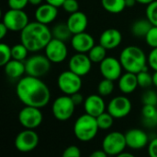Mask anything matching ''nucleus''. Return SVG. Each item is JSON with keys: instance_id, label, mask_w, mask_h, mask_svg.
Returning a JSON list of instances; mask_svg holds the SVG:
<instances>
[{"instance_id": "1", "label": "nucleus", "mask_w": 157, "mask_h": 157, "mask_svg": "<svg viewBox=\"0 0 157 157\" xmlns=\"http://www.w3.org/2000/svg\"><path fill=\"white\" fill-rule=\"evenodd\" d=\"M16 93L23 105L38 108L46 106L51 99L50 89L40 78L29 75L22 77L18 81Z\"/></svg>"}, {"instance_id": "2", "label": "nucleus", "mask_w": 157, "mask_h": 157, "mask_svg": "<svg viewBox=\"0 0 157 157\" xmlns=\"http://www.w3.org/2000/svg\"><path fill=\"white\" fill-rule=\"evenodd\" d=\"M52 38V31L48 25L37 20L29 22L20 31V43H22L29 52H38L44 49Z\"/></svg>"}, {"instance_id": "3", "label": "nucleus", "mask_w": 157, "mask_h": 157, "mask_svg": "<svg viewBox=\"0 0 157 157\" xmlns=\"http://www.w3.org/2000/svg\"><path fill=\"white\" fill-rule=\"evenodd\" d=\"M120 61L127 72L139 73L147 68V57L144 50L135 45L126 46L120 55Z\"/></svg>"}, {"instance_id": "4", "label": "nucleus", "mask_w": 157, "mask_h": 157, "mask_svg": "<svg viewBox=\"0 0 157 157\" xmlns=\"http://www.w3.org/2000/svg\"><path fill=\"white\" fill-rule=\"evenodd\" d=\"M99 130L97 118L88 114L80 116L75 122L74 133L76 139L83 143L92 141Z\"/></svg>"}, {"instance_id": "5", "label": "nucleus", "mask_w": 157, "mask_h": 157, "mask_svg": "<svg viewBox=\"0 0 157 157\" xmlns=\"http://www.w3.org/2000/svg\"><path fill=\"white\" fill-rule=\"evenodd\" d=\"M75 106L70 95L59 96L52 103V115L59 121H66L74 115Z\"/></svg>"}, {"instance_id": "6", "label": "nucleus", "mask_w": 157, "mask_h": 157, "mask_svg": "<svg viewBox=\"0 0 157 157\" xmlns=\"http://www.w3.org/2000/svg\"><path fill=\"white\" fill-rule=\"evenodd\" d=\"M51 64L52 62L48 59L46 56H31L25 61L26 74L36 78H41L49 72L51 68Z\"/></svg>"}, {"instance_id": "7", "label": "nucleus", "mask_w": 157, "mask_h": 157, "mask_svg": "<svg viewBox=\"0 0 157 157\" xmlns=\"http://www.w3.org/2000/svg\"><path fill=\"white\" fill-rule=\"evenodd\" d=\"M82 77L69 70L63 71L57 80V84L62 93L66 95H72L80 92L82 88Z\"/></svg>"}, {"instance_id": "8", "label": "nucleus", "mask_w": 157, "mask_h": 157, "mask_svg": "<svg viewBox=\"0 0 157 157\" xmlns=\"http://www.w3.org/2000/svg\"><path fill=\"white\" fill-rule=\"evenodd\" d=\"M127 147L125 134L119 131L109 132L102 142V149L110 156H117L124 152Z\"/></svg>"}, {"instance_id": "9", "label": "nucleus", "mask_w": 157, "mask_h": 157, "mask_svg": "<svg viewBox=\"0 0 157 157\" xmlns=\"http://www.w3.org/2000/svg\"><path fill=\"white\" fill-rule=\"evenodd\" d=\"M2 22L11 31H21L29 23V17L23 9L9 8L5 12Z\"/></svg>"}, {"instance_id": "10", "label": "nucleus", "mask_w": 157, "mask_h": 157, "mask_svg": "<svg viewBox=\"0 0 157 157\" xmlns=\"http://www.w3.org/2000/svg\"><path fill=\"white\" fill-rule=\"evenodd\" d=\"M43 120L40 108L25 105L18 113V121L22 127L28 130L37 129Z\"/></svg>"}, {"instance_id": "11", "label": "nucleus", "mask_w": 157, "mask_h": 157, "mask_svg": "<svg viewBox=\"0 0 157 157\" xmlns=\"http://www.w3.org/2000/svg\"><path fill=\"white\" fill-rule=\"evenodd\" d=\"M39 141V135L34 130L25 129L17 135L15 139V147L21 153H29L38 146Z\"/></svg>"}, {"instance_id": "12", "label": "nucleus", "mask_w": 157, "mask_h": 157, "mask_svg": "<svg viewBox=\"0 0 157 157\" xmlns=\"http://www.w3.org/2000/svg\"><path fill=\"white\" fill-rule=\"evenodd\" d=\"M45 56L52 63H62L63 62L68 55V49L65 42L52 38L49 43L44 48Z\"/></svg>"}, {"instance_id": "13", "label": "nucleus", "mask_w": 157, "mask_h": 157, "mask_svg": "<svg viewBox=\"0 0 157 157\" xmlns=\"http://www.w3.org/2000/svg\"><path fill=\"white\" fill-rule=\"evenodd\" d=\"M107 111L114 118H123L131 113L132 103L126 96H116L109 101L107 106Z\"/></svg>"}, {"instance_id": "14", "label": "nucleus", "mask_w": 157, "mask_h": 157, "mask_svg": "<svg viewBox=\"0 0 157 157\" xmlns=\"http://www.w3.org/2000/svg\"><path fill=\"white\" fill-rule=\"evenodd\" d=\"M122 66L120 59L113 56H107L100 64L99 70L103 78L117 81L122 75Z\"/></svg>"}, {"instance_id": "15", "label": "nucleus", "mask_w": 157, "mask_h": 157, "mask_svg": "<svg viewBox=\"0 0 157 157\" xmlns=\"http://www.w3.org/2000/svg\"><path fill=\"white\" fill-rule=\"evenodd\" d=\"M69 69L80 77L87 75L92 68V61L88 55L85 53H76L69 60Z\"/></svg>"}, {"instance_id": "16", "label": "nucleus", "mask_w": 157, "mask_h": 157, "mask_svg": "<svg viewBox=\"0 0 157 157\" xmlns=\"http://www.w3.org/2000/svg\"><path fill=\"white\" fill-rule=\"evenodd\" d=\"M127 147L132 150H141L149 144V138L145 131L140 129H132L125 133Z\"/></svg>"}, {"instance_id": "17", "label": "nucleus", "mask_w": 157, "mask_h": 157, "mask_svg": "<svg viewBox=\"0 0 157 157\" xmlns=\"http://www.w3.org/2000/svg\"><path fill=\"white\" fill-rule=\"evenodd\" d=\"M85 112L92 117H98L106 110V104L100 94H90L84 102Z\"/></svg>"}, {"instance_id": "18", "label": "nucleus", "mask_w": 157, "mask_h": 157, "mask_svg": "<svg viewBox=\"0 0 157 157\" xmlns=\"http://www.w3.org/2000/svg\"><path fill=\"white\" fill-rule=\"evenodd\" d=\"M71 44L73 49L77 53L86 54L95 45V40L91 34L83 31L73 35L71 39Z\"/></svg>"}, {"instance_id": "19", "label": "nucleus", "mask_w": 157, "mask_h": 157, "mask_svg": "<svg viewBox=\"0 0 157 157\" xmlns=\"http://www.w3.org/2000/svg\"><path fill=\"white\" fill-rule=\"evenodd\" d=\"M122 41L121 32L115 28H109L105 30L99 37V44L105 47L107 50H112L117 48Z\"/></svg>"}, {"instance_id": "20", "label": "nucleus", "mask_w": 157, "mask_h": 157, "mask_svg": "<svg viewBox=\"0 0 157 157\" xmlns=\"http://www.w3.org/2000/svg\"><path fill=\"white\" fill-rule=\"evenodd\" d=\"M57 15H58V7L47 2L38 6L35 11L36 20L46 25L54 21V19L57 18Z\"/></svg>"}, {"instance_id": "21", "label": "nucleus", "mask_w": 157, "mask_h": 157, "mask_svg": "<svg viewBox=\"0 0 157 157\" xmlns=\"http://www.w3.org/2000/svg\"><path fill=\"white\" fill-rule=\"evenodd\" d=\"M66 23L71 32L74 35L76 33L86 31L87 25H88V19H87V16L84 12L78 10L75 13L70 14V16L67 19Z\"/></svg>"}, {"instance_id": "22", "label": "nucleus", "mask_w": 157, "mask_h": 157, "mask_svg": "<svg viewBox=\"0 0 157 157\" xmlns=\"http://www.w3.org/2000/svg\"><path fill=\"white\" fill-rule=\"evenodd\" d=\"M139 86L137 81V75L132 72H125L119 79V88L121 93L130 94L133 93Z\"/></svg>"}, {"instance_id": "23", "label": "nucleus", "mask_w": 157, "mask_h": 157, "mask_svg": "<svg viewBox=\"0 0 157 157\" xmlns=\"http://www.w3.org/2000/svg\"><path fill=\"white\" fill-rule=\"evenodd\" d=\"M4 69L6 75L10 79H19L22 77V75H24V73H26L25 62L11 59L4 66Z\"/></svg>"}, {"instance_id": "24", "label": "nucleus", "mask_w": 157, "mask_h": 157, "mask_svg": "<svg viewBox=\"0 0 157 157\" xmlns=\"http://www.w3.org/2000/svg\"><path fill=\"white\" fill-rule=\"evenodd\" d=\"M143 121L148 128L157 126V108L155 105H144L142 109Z\"/></svg>"}, {"instance_id": "25", "label": "nucleus", "mask_w": 157, "mask_h": 157, "mask_svg": "<svg viewBox=\"0 0 157 157\" xmlns=\"http://www.w3.org/2000/svg\"><path fill=\"white\" fill-rule=\"evenodd\" d=\"M152 26H153L152 23L147 19H137L132 23V28H131V31L136 37L145 38L146 34L148 33V31H150Z\"/></svg>"}, {"instance_id": "26", "label": "nucleus", "mask_w": 157, "mask_h": 157, "mask_svg": "<svg viewBox=\"0 0 157 157\" xmlns=\"http://www.w3.org/2000/svg\"><path fill=\"white\" fill-rule=\"evenodd\" d=\"M52 38H55L63 42H66L69 40L71 41L73 37V33L68 28L66 22H61L53 26L52 30Z\"/></svg>"}, {"instance_id": "27", "label": "nucleus", "mask_w": 157, "mask_h": 157, "mask_svg": "<svg viewBox=\"0 0 157 157\" xmlns=\"http://www.w3.org/2000/svg\"><path fill=\"white\" fill-rule=\"evenodd\" d=\"M101 5L106 11L111 14H119L126 7L125 0H101Z\"/></svg>"}, {"instance_id": "28", "label": "nucleus", "mask_w": 157, "mask_h": 157, "mask_svg": "<svg viewBox=\"0 0 157 157\" xmlns=\"http://www.w3.org/2000/svg\"><path fill=\"white\" fill-rule=\"evenodd\" d=\"M87 55L90 60L92 61V63L100 64L107 57V49L99 43L95 44L87 53Z\"/></svg>"}, {"instance_id": "29", "label": "nucleus", "mask_w": 157, "mask_h": 157, "mask_svg": "<svg viewBox=\"0 0 157 157\" xmlns=\"http://www.w3.org/2000/svg\"><path fill=\"white\" fill-rule=\"evenodd\" d=\"M29 49L22 43H17L11 47V54L12 59L19 60V61H26L29 54Z\"/></svg>"}, {"instance_id": "30", "label": "nucleus", "mask_w": 157, "mask_h": 157, "mask_svg": "<svg viewBox=\"0 0 157 157\" xmlns=\"http://www.w3.org/2000/svg\"><path fill=\"white\" fill-rule=\"evenodd\" d=\"M96 118H97V122H98L99 130H107L112 127L113 122H114V118L108 111L102 113L101 115H99Z\"/></svg>"}, {"instance_id": "31", "label": "nucleus", "mask_w": 157, "mask_h": 157, "mask_svg": "<svg viewBox=\"0 0 157 157\" xmlns=\"http://www.w3.org/2000/svg\"><path fill=\"white\" fill-rule=\"evenodd\" d=\"M113 91H114V82H113V81L104 78L98 83V94H100L101 96H103V97L104 96H109L113 93Z\"/></svg>"}, {"instance_id": "32", "label": "nucleus", "mask_w": 157, "mask_h": 157, "mask_svg": "<svg viewBox=\"0 0 157 157\" xmlns=\"http://www.w3.org/2000/svg\"><path fill=\"white\" fill-rule=\"evenodd\" d=\"M137 75V81L138 84L142 88H147L150 87L153 84V74H150L148 72V69H144L140 71Z\"/></svg>"}, {"instance_id": "33", "label": "nucleus", "mask_w": 157, "mask_h": 157, "mask_svg": "<svg viewBox=\"0 0 157 157\" xmlns=\"http://www.w3.org/2000/svg\"><path fill=\"white\" fill-rule=\"evenodd\" d=\"M12 59L11 47L5 43H0V66L4 67Z\"/></svg>"}, {"instance_id": "34", "label": "nucleus", "mask_w": 157, "mask_h": 157, "mask_svg": "<svg viewBox=\"0 0 157 157\" xmlns=\"http://www.w3.org/2000/svg\"><path fill=\"white\" fill-rule=\"evenodd\" d=\"M146 19L152 23L153 26H157V0H155L147 6Z\"/></svg>"}, {"instance_id": "35", "label": "nucleus", "mask_w": 157, "mask_h": 157, "mask_svg": "<svg viewBox=\"0 0 157 157\" xmlns=\"http://www.w3.org/2000/svg\"><path fill=\"white\" fill-rule=\"evenodd\" d=\"M142 102L144 105H157V93L156 92L148 90L145 91L142 96Z\"/></svg>"}, {"instance_id": "36", "label": "nucleus", "mask_w": 157, "mask_h": 157, "mask_svg": "<svg viewBox=\"0 0 157 157\" xmlns=\"http://www.w3.org/2000/svg\"><path fill=\"white\" fill-rule=\"evenodd\" d=\"M144 39L147 44L152 48L157 47V26H152Z\"/></svg>"}, {"instance_id": "37", "label": "nucleus", "mask_w": 157, "mask_h": 157, "mask_svg": "<svg viewBox=\"0 0 157 157\" xmlns=\"http://www.w3.org/2000/svg\"><path fill=\"white\" fill-rule=\"evenodd\" d=\"M62 7L64 11L68 12L69 14H72L79 10V3L77 0H65Z\"/></svg>"}, {"instance_id": "38", "label": "nucleus", "mask_w": 157, "mask_h": 157, "mask_svg": "<svg viewBox=\"0 0 157 157\" xmlns=\"http://www.w3.org/2000/svg\"><path fill=\"white\" fill-rule=\"evenodd\" d=\"M62 157H81V151L77 146L71 145L63 151Z\"/></svg>"}, {"instance_id": "39", "label": "nucleus", "mask_w": 157, "mask_h": 157, "mask_svg": "<svg viewBox=\"0 0 157 157\" xmlns=\"http://www.w3.org/2000/svg\"><path fill=\"white\" fill-rule=\"evenodd\" d=\"M147 62L150 68L154 69V71L157 70V47L153 48L152 51L149 53L147 57Z\"/></svg>"}, {"instance_id": "40", "label": "nucleus", "mask_w": 157, "mask_h": 157, "mask_svg": "<svg viewBox=\"0 0 157 157\" xmlns=\"http://www.w3.org/2000/svg\"><path fill=\"white\" fill-rule=\"evenodd\" d=\"M9 8L12 9H24L29 4V0H7Z\"/></svg>"}, {"instance_id": "41", "label": "nucleus", "mask_w": 157, "mask_h": 157, "mask_svg": "<svg viewBox=\"0 0 157 157\" xmlns=\"http://www.w3.org/2000/svg\"><path fill=\"white\" fill-rule=\"evenodd\" d=\"M149 157H157V138L153 139L148 144Z\"/></svg>"}, {"instance_id": "42", "label": "nucleus", "mask_w": 157, "mask_h": 157, "mask_svg": "<svg viewBox=\"0 0 157 157\" xmlns=\"http://www.w3.org/2000/svg\"><path fill=\"white\" fill-rule=\"evenodd\" d=\"M70 96H71V98H72V100H73V102L75 103V105H81L82 103L85 102V99H84L83 95L79 92L75 93H74V94H72Z\"/></svg>"}, {"instance_id": "43", "label": "nucleus", "mask_w": 157, "mask_h": 157, "mask_svg": "<svg viewBox=\"0 0 157 157\" xmlns=\"http://www.w3.org/2000/svg\"><path fill=\"white\" fill-rule=\"evenodd\" d=\"M108 154L102 149V150H97L94 151L90 154V155L88 157H108Z\"/></svg>"}, {"instance_id": "44", "label": "nucleus", "mask_w": 157, "mask_h": 157, "mask_svg": "<svg viewBox=\"0 0 157 157\" xmlns=\"http://www.w3.org/2000/svg\"><path fill=\"white\" fill-rule=\"evenodd\" d=\"M8 31L9 30L7 29V27L3 22H1V24H0V39H4L5 36L7 34Z\"/></svg>"}, {"instance_id": "45", "label": "nucleus", "mask_w": 157, "mask_h": 157, "mask_svg": "<svg viewBox=\"0 0 157 157\" xmlns=\"http://www.w3.org/2000/svg\"><path fill=\"white\" fill-rule=\"evenodd\" d=\"M47 3H49V4H51V5H52V6H56V7H60V6H63V2L65 1V0H45Z\"/></svg>"}, {"instance_id": "46", "label": "nucleus", "mask_w": 157, "mask_h": 157, "mask_svg": "<svg viewBox=\"0 0 157 157\" xmlns=\"http://www.w3.org/2000/svg\"><path fill=\"white\" fill-rule=\"evenodd\" d=\"M136 0H125V4H126V7H132L136 4Z\"/></svg>"}, {"instance_id": "47", "label": "nucleus", "mask_w": 157, "mask_h": 157, "mask_svg": "<svg viewBox=\"0 0 157 157\" xmlns=\"http://www.w3.org/2000/svg\"><path fill=\"white\" fill-rule=\"evenodd\" d=\"M43 0H29V3L33 5V6H40L41 5Z\"/></svg>"}, {"instance_id": "48", "label": "nucleus", "mask_w": 157, "mask_h": 157, "mask_svg": "<svg viewBox=\"0 0 157 157\" xmlns=\"http://www.w3.org/2000/svg\"><path fill=\"white\" fill-rule=\"evenodd\" d=\"M155 0H136V2L137 3H140V4H142V5H149V4H151L152 2H154Z\"/></svg>"}, {"instance_id": "49", "label": "nucleus", "mask_w": 157, "mask_h": 157, "mask_svg": "<svg viewBox=\"0 0 157 157\" xmlns=\"http://www.w3.org/2000/svg\"><path fill=\"white\" fill-rule=\"evenodd\" d=\"M116 157H135L132 154H130V153H125V152H123V153H121V154H120V155H118Z\"/></svg>"}, {"instance_id": "50", "label": "nucleus", "mask_w": 157, "mask_h": 157, "mask_svg": "<svg viewBox=\"0 0 157 157\" xmlns=\"http://www.w3.org/2000/svg\"><path fill=\"white\" fill-rule=\"evenodd\" d=\"M153 84L157 87V70H155L153 74Z\"/></svg>"}]
</instances>
